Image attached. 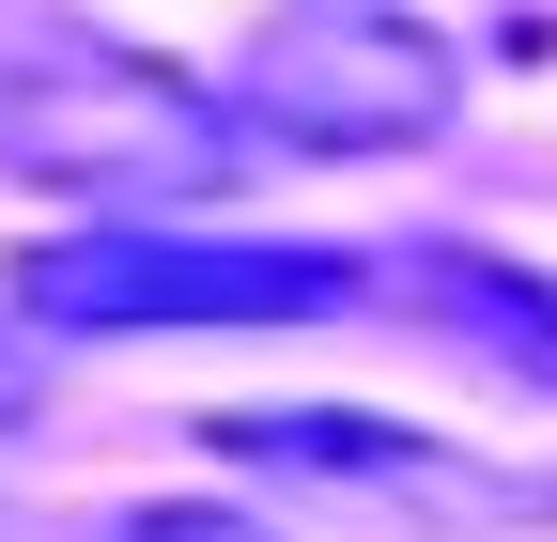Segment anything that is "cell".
<instances>
[{
    "label": "cell",
    "instance_id": "obj_7",
    "mask_svg": "<svg viewBox=\"0 0 557 542\" xmlns=\"http://www.w3.org/2000/svg\"><path fill=\"white\" fill-rule=\"evenodd\" d=\"M47 419V372H32V310H0V434Z\"/></svg>",
    "mask_w": 557,
    "mask_h": 542
},
{
    "label": "cell",
    "instance_id": "obj_6",
    "mask_svg": "<svg viewBox=\"0 0 557 542\" xmlns=\"http://www.w3.org/2000/svg\"><path fill=\"white\" fill-rule=\"evenodd\" d=\"M78 542H278V527H248V512H109Z\"/></svg>",
    "mask_w": 557,
    "mask_h": 542
},
{
    "label": "cell",
    "instance_id": "obj_8",
    "mask_svg": "<svg viewBox=\"0 0 557 542\" xmlns=\"http://www.w3.org/2000/svg\"><path fill=\"white\" fill-rule=\"evenodd\" d=\"M0 542H47V527H32V512H0Z\"/></svg>",
    "mask_w": 557,
    "mask_h": 542
},
{
    "label": "cell",
    "instance_id": "obj_3",
    "mask_svg": "<svg viewBox=\"0 0 557 542\" xmlns=\"http://www.w3.org/2000/svg\"><path fill=\"white\" fill-rule=\"evenodd\" d=\"M465 62L434 16H387V0H295L248 62H233V124L278 156H418L449 140Z\"/></svg>",
    "mask_w": 557,
    "mask_h": 542
},
{
    "label": "cell",
    "instance_id": "obj_5",
    "mask_svg": "<svg viewBox=\"0 0 557 542\" xmlns=\"http://www.w3.org/2000/svg\"><path fill=\"white\" fill-rule=\"evenodd\" d=\"M403 280H418V310H434L465 357H496L511 387L557 403V280H542V263H496V248L434 233V248H403Z\"/></svg>",
    "mask_w": 557,
    "mask_h": 542
},
{
    "label": "cell",
    "instance_id": "obj_2",
    "mask_svg": "<svg viewBox=\"0 0 557 542\" xmlns=\"http://www.w3.org/2000/svg\"><path fill=\"white\" fill-rule=\"evenodd\" d=\"M387 263L372 248H278V233H62L16 263V310L32 325H341L372 310Z\"/></svg>",
    "mask_w": 557,
    "mask_h": 542
},
{
    "label": "cell",
    "instance_id": "obj_4",
    "mask_svg": "<svg viewBox=\"0 0 557 542\" xmlns=\"http://www.w3.org/2000/svg\"><path fill=\"white\" fill-rule=\"evenodd\" d=\"M218 434V465H248V481H278L295 512L325 527H542L557 481H527V465H480L449 434H418V419H357V403H233V419H201Z\"/></svg>",
    "mask_w": 557,
    "mask_h": 542
},
{
    "label": "cell",
    "instance_id": "obj_1",
    "mask_svg": "<svg viewBox=\"0 0 557 542\" xmlns=\"http://www.w3.org/2000/svg\"><path fill=\"white\" fill-rule=\"evenodd\" d=\"M0 156L47 171V186H171V201H201V186L248 171V124H233V94H186L139 47H94V32L47 16V32H0Z\"/></svg>",
    "mask_w": 557,
    "mask_h": 542
}]
</instances>
